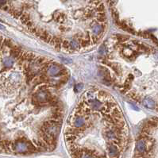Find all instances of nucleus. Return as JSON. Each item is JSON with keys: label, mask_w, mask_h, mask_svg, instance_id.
Segmentation results:
<instances>
[{"label": "nucleus", "mask_w": 158, "mask_h": 158, "mask_svg": "<svg viewBox=\"0 0 158 158\" xmlns=\"http://www.w3.org/2000/svg\"><path fill=\"white\" fill-rule=\"evenodd\" d=\"M69 122L72 126H75L76 128H83L85 125L86 120L83 116H76L73 114L69 118Z\"/></svg>", "instance_id": "nucleus-1"}, {"label": "nucleus", "mask_w": 158, "mask_h": 158, "mask_svg": "<svg viewBox=\"0 0 158 158\" xmlns=\"http://www.w3.org/2000/svg\"><path fill=\"white\" fill-rule=\"evenodd\" d=\"M89 103H90L91 107L95 110H101V109L103 108L104 106V104L102 103L101 101H99V99H94L91 101H90Z\"/></svg>", "instance_id": "nucleus-2"}, {"label": "nucleus", "mask_w": 158, "mask_h": 158, "mask_svg": "<svg viewBox=\"0 0 158 158\" xmlns=\"http://www.w3.org/2000/svg\"><path fill=\"white\" fill-rule=\"evenodd\" d=\"M143 104L145 107L148 109H154L156 107V103L154 102V100L149 98V97H146V98L144 99Z\"/></svg>", "instance_id": "nucleus-3"}, {"label": "nucleus", "mask_w": 158, "mask_h": 158, "mask_svg": "<svg viewBox=\"0 0 158 158\" xmlns=\"http://www.w3.org/2000/svg\"><path fill=\"white\" fill-rule=\"evenodd\" d=\"M60 68H60V66L59 65V64H53V65H52V66H49L48 72L49 73L50 76H57V75L60 70Z\"/></svg>", "instance_id": "nucleus-4"}, {"label": "nucleus", "mask_w": 158, "mask_h": 158, "mask_svg": "<svg viewBox=\"0 0 158 158\" xmlns=\"http://www.w3.org/2000/svg\"><path fill=\"white\" fill-rule=\"evenodd\" d=\"M40 38H41V40H43L44 41H45V42L49 43L50 41H51V39H52L53 37L51 36L50 34H49L47 33V31L42 30V31H41V34L40 35Z\"/></svg>", "instance_id": "nucleus-5"}, {"label": "nucleus", "mask_w": 158, "mask_h": 158, "mask_svg": "<svg viewBox=\"0 0 158 158\" xmlns=\"http://www.w3.org/2000/svg\"><path fill=\"white\" fill-rule=\"evenodd\" d=\"M65 18H66L65 15H64L63 13L57 12L54 14V19L58 23H63L64 21H65Z\"/></svg>", "instance_id": "nucleus-6"}, {"label": "nucleus", "mask_w": 158, "mask_h": 158, "mask_svg": "<svg viewBox=\"0 0 158 158\" xmlns=\"http://www.w3.org/2000/svg\"><path fill=\"white\" fill-rule=\"evenodd\" d=\"M22 53V50L19 48L12 47L11 49V56L14 58H18Z\"/></svg>", "instance_id": "nucleus-7"}, {"label": "nucleus", "mask_w": 158, "mask_h": 158, "mask_svg": "<svg viewBox=\"0 0 158 158\" xmlns=\"http://www.w3.org/2000/svg\"><path fill=\"white\" fill-rule=\"evenodd\" d=\"M106 21V17L105 15L104 12L102 13H97L96 14V22L99 23H105Z\"/></svg>", "instance_id": "nucleus-8"}, {"label": "nucleus", "mask_w": 158, "mask_h": 158, "mask_svg": "<svg viewBox=\"0 0 158 158\" xmlns=\"http://www.w3.org/2000/svg\"><path fill=\"white\" fill-rule=\"evenodd\" d=\"M110 114L115 118H122V114L121 113V110L118 109V106L112 109V112H110Z\"/></svg>", "instance_id": "nucleus-9"}, {"label": "nucleus", "mask_w": 158, "mask_h": 158, "mask_svg": "<svg viewBox=\"0 0 158 158\" xmlns=\"http://www.w3.org/2000/svg\"><path fill=\"white\" fill-rule=\"evenodd\" d=\"M61 45H62V48H63L64 50L68 51V52H69V53H72V51H73L72 48L71 47L70 42H69L68 41H67V40H64V41H62Z\"/></svg>", "instance_id": "nucleus-10"}, {"label": "nucleus", "mask_w": 158, "mask_h": 158, "mask_svg": "<svg viewBox=\"0 0 158 158\" xmlns=\"http://www.w3.org/2000/svg\"><path fill=\"white\" fill-rule=\"evenodd\" d=\"M95 11L91 8L87 9V10L84 11V15H83V17L85 18H91L95 16Z\"/></svg>", "instance_id": "nucleus-11"}, {"label": "nucleus", "mask_w": 158, "mask_h": 158, "mask_svg": "<svg viewBox=\"0 0 158 158\" xmlns=\"http://www.w3.org/2000/svg\"><path fill=\"white\" fill-rule=\"evenodd\" d=\"M98 97H99V99L103 100V101H106L110 98V95H108L107 92H106L104 91H99L98 92Z\"/></svg>", "instance_id": "nucleus-12"}, {"label": "nucleus", "mask_w": 158, "mask_h": 158, "mask_svg": "<svg viewBox=\"0 0 158 158\" xmlns=\"http://www.w3.org/2000/svg\"><path fill=\"white\" fill-rule=\"evenodd\" d=\"M78 41H79V43H80L81 48H87V47H89V45H91L90 41H87L86 39H83L82 38H79Z\"/></svg>", "instance_id": "nucleus-13"}, {"label": "nucleus", "mask_w": 158, "mask_h": 158, "mask_svg": "<svg viewBox=\"0 0 158 158\" xmlns=\"http://www.w3.org/2000/svg\"><path fill=\"white\" fill-rule=\"evenodd\" d=\"M20 19H21V22L22 23H24V24H26V23L30 21V15H29V14L28 13H22V15H21L20 17Z\"/></svg>", "instance_id": "nucleus-14"}, {"label": "nucleus", "mask_w": 158, "mask_h": 158, "mask_svg": "<svg viewBox=\"0 0 158 158\" xmlns=\"http://www.w3.org/2000/svg\"><path fill=\"white\" fill-rule=\"evenodd\" d=\"M85 96L87 97V99L88 101V103H89L90 101H91L92 99H95V91H93V90L88 91L87 92H86Z\"/></svg>", "instance_id": "nucleus-15"}, {"label": "nucleus", "mask_w": 158, "mask_h": 158, "mask_svg": "<svg viewBox=\"0 0 158 158\" xmlns=\"http://www.w3.org/2000/svg\"><path fill=\"white\" fill-rule=\"evenodd\" d=\"M146 125H148V127H150V128H154V127L158 126V123L156 122V120H154L153 118H152V119H149V120H148V121H147Z\"/></svg>", "instance_id": "nucleus-16"}, {"label": "nucleus", "mask_w": 158, "mask_h": 158, "mask_svg": "<svg viewBox=\"0 0 158 158\" xmlns=\"http://www.w3.org/2000/svg\"><path fill=\"white\" fill-rule=\"evenodd\" d=\"M128 96L129 97V98H131L132 99H133L134 101H137V102H140L141 101L140 96L137 95L135 92H129L128 94Z\"/></svg>", "instance_id": "nucleus-17"}, {"label": "nucleus", "mask_w": 158, "mask_h": 158, "mask_svg": "<svg viewBox=\"0 0 158 158\" xmlns=\"http://www.w3.org/2000/svg\"><path fill=\"white\" fill-rule=\"evenodd\" d=\"M70 45H71V47L72 48V49H80V43H79V41H76L75 40H73L71 42H70Z\"/></svg>", "instance_id": "nucleus-18"}, {"label": "nucleus", "mask_w": 158, "mask_h": 158, "mask_svg": "<svg viewBox=\"0 0 158 158\" xmlns=\"http://www.w3.org/2000/svg\"><path fill=\"white\" fill-rule=\"evenodd\" d=\"M111 68H112V69L114 71V72L116 74H118V75H120L121 72H122L120 67L118 66V64H111Z\"/></svg>", "instance_id": "nucleus-19"}, {"label": "nucleus", "mask_w": 158, "mask_h": 158, "mask_svg": "<svg viewBox=\"0 0 158 158\" xmlns=\"http://www.w3.org/2000/svg\"><path fill=\"white\" fill-rule=\"evenodd\" d=\"M105 11V7H104V5L103 3H100L99 5H98L97 7H95V11L97 12V13H102V12H104Z\"/></svg>", "instance_id": "nucleus-20"}, {"label": "nucleus", "mask_w": 158, "mask_h": 158, "mask_svg": "<svg viewBox=\"0 0 158 158\" xmlns=\"http://www.w3.org/2000/svg\"><path fill=\"white\" fill-rule=\"evenodd\" d=\"M83 15H84V11L78 10L74 13V17H75V18H79L83 17Z\"/></svg>", "instance_id": "nucleus-21"}, {"label": "nucleus", "mask_w": 158, "mask_h": 158, "mask_svg": "<svg viewBox=\"0 0 158 158\" xmlns=\"http://www.w3.org/2000/svg\"><path fill=\"white\" fill-rule=\"evenodd\" d=\"M39 80H40L41 83H48L49 81V77L46 75H45V74H41L39 77Z\"/></svg>", "instance_id": "nucleus-22"}, {"label": "nucleus", "mask_w": 158, "mask_h": 158, "mask_svg": "<svg viewBox=\"0 0 158 158\" xmlns=\"http://www.w3.org/2000/svg\"><path fill=\"white\" fill-rule=\"evenodd\" d=\"M82 89H83V84H82V83H78V84L76 85L75 87H74V91H75L76 93H78L79 91H80Z\"/></svg>", "instance_id": "nucleus-23"}, {"label": "nucleus", "mask_w": 158, "mask_h": 158, "mask_svg": "<svg viewBox=\"0 0 158 158\" xmlns=\"http://www.w3.org/2000/svg\"><path fill=\"white\" fill-rule=\"evenodd\" d=\"M89 3L93 4L95 7H97L102 3V0H89Z\"/></svg>", "instance_id": "nucleus-24"}, {"label": "nucleus", "mask_w": 158, "mask_h": 158, "mask_svg": "<svg viewBox=\"0 0 158 158\" xmlns=\"http://www.w3.org/2000/svg\"><path fill=\"white\" fill-rule=\"evenodd\" d=\"M117 38L119 41H121V42H124V41H125L126 40H128V38L127 37H125L123 35H118Z\"/></svg>", "instance_id": "nucleus-25"}, {"label": "nucleus", "mask_w": 158, "mask_h": 158, "mask_svg": "<svg viewBox=\"0 0 158 158\" xmlns=\"http://www.w3.org/2000/svg\"><path fill=\"white\" fill-rule=\"evenodd\" d=\"M111 13H112V16L114 17V20L117 22L118 21V12L116 11V10H114V9H113L112 11H111Z\"/></svg>", "instance_id": "nucleus-26"}, {"label": "nucleus", "mask_w": 158, "mask_h": 158, "mask_svg": "<svg viewBox=\"0 0 158 158\" xmlns=\"http://www.w3.org/2000/svg\"><path fill=\"white\" fill-rule=\"evenodd\" d=\"M99 53L101 55H105L106 54V48H105L104 45H102L101 46L100 49H99Z\"/></svg>", "instance_id": "nucleus-27"}, {"label": "nucleus", "mask_w": 158, "mask_h": 158, "mask_svg": "<svg viewBox=\"0 0 158 158\" xmlns=\"http://www.w3.org/2000/svg\"><path fill=\"white\" fill-rule=\"evenodd\" d=\"M7 62H5V65L7 66V67H11V66H12V64H13V61L11 60H10V59H8L7 60Z\"/></svg>", "instance_id": "nucleus-28"}, {"label": "nucleus", "mask_w": 158, "mask_h": 158, "mask_svg": "<svg viewBox=\"0 0 158 158\" xmlns=\"http://www.w3.org/2000/svg\"><path fill=\"white\" fill-rule=\"evenodd\" d=\"M59 29H60V31H62V32L66 31V27H65V26H60V27H59Z\"/></svg>", "instance_id": "nucleus-29"}, {"label": "nucleus", "mask_w": 158, "mask_h": 158, "mask_svg": "<svg viewBox=\"0 0 158 158\" xmlns=\"http://www.w3.org/2000/svg\"><path fill=\"white\" fill-rule=\"evenodd\" d=\"M150 37H151V38L155 41V43H156V44H157V45H158V41H157V39H156V38L155 37L153 36V35H150Z\"/></svg>", "instance_id": "nucleus-30"}, {"label": "nucleus", "mask_w": 158, "mask_h": 158, "mask_svg": "<svg viewBox=\"0 0 158 158\" xmlns=\"http://www.w3.org/2000/svg\"><path fill=\"white\" fill-rule=\"evenodd\" d=\"M153 119L156 120V122L158 123V118H153Z\"/></svg>", "instance_id": "nucleus-31"}]
</instances>
